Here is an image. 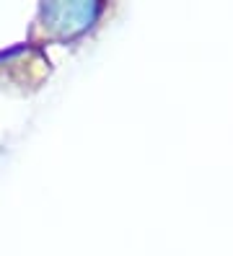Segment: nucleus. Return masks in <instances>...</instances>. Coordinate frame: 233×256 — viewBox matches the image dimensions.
I'll return each instance as SVG.
<instances>
[{
  "mask_svg": "<svg viewBox=\"0 0 233 256\" xmlns=\"http://www.w3.org/2000/svg\"><path fill=\"white\" fill-rule=\"evenodd\" d=\"M101 13V6H44V36L73 39L91 26V21Z\"/></svg>",
  "mask_w": 233,
  "mask_h": 256,
  "instance_id": "nucleus-1",
  "label": "nucleus"
},
{
  "mask_svg": "<svg viewBox=\"0 0 233 256\" xmlns=\"http://www.w3.org/2000/svg\"><path fill=\"white\" fill-rule=\"evenodd\" d=\"M0 158H3V150H0Z\"/></svg>",
  "mask_w": 233,
  "mask_h": 256,
  "instance_id": "nucleus-2",
  "label": "nucleus"
}]
</instances>
